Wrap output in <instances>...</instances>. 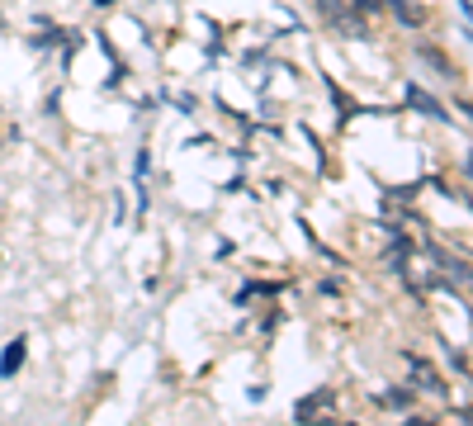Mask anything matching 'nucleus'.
Masks as SVG:
<instances>
[{"mask_svg":"<svg viewBox=\"0 0 473 426\" xmlns=\"http://www.w3.org/2000/svg\"><path fill=\"white\" fill-rule=\"evenodd\" d=\"M407 100H412L416 109H422V114H430V119H445V105H436V100H430V95H426V90H416V86H407Z\"/></svg>","mask_w":473,"mask_h":426,"instance_id":"obj_2","label":"nucleus"},{"mask_svg":"<svg viewBox=\"0 0 473 426\" xmlns=\"http://www.w3.org/2000/svg\"><path fill=\"white\" fill-rule=\"evenodd\" d=\"M422 58H426L430 66H436V72H440V76H454V72H450V62H445V52H436V48H430V43H422Z\"/></svg>","mask_w":473,"mask_h":426,"instance_id":"obj_5","label":"nucleus"},{"mask_svg":"<svg viewBox=\"0 0 473 426\" xmlns=\"http://www.w3.org/2000/svg\"><path fill=\"white\" fill-rule=\"evenodd\" d=\"M105 5H109V0H105Z\"/></svg>","mask_w":473,"mask_h":426,"instance_id":"obj_6","label":"nucleus"},{"mask_svg":"<svg viewBox=\"0 0 473 426\" xmlns=\"http://www.w3.org/2000/svg\"><path fill=\"white\" fill-rule=\"evenodd\" d=\"M393 10L402 24H422V5H412V0H393Z\"/></svg>","mask_w":473,"mask_h":426,"instance_id":"obj_4","label":"nucleus"},{"mask_svg":"<svg viewBox=\"0 0 473 426\" xmlns=\"http://www.w3.org/2000/svg\"><path fill=\"white\" fill-rule=\"evenodd\" d=\"M24 346H29V341L19 337V341H10V346H5V355H0V375H5V379H10V375H19V365H24Z\"/></svg>","mask_w":473,"mask_h":426,"instance_id":"obj_1","label":"nucleus"},{"mask_svg":"<svg viewBox=\"0 0 473 426\" xmlns=\"http://www.w3.org/2000/svg\"><path fill=\"white\" fill-rule=\"evenodd\" d=\"M412 375H416V379H422V389H430V393H445V383H440V375H436V369H430L426 360H416V365H412Z\"/></svg>","mask_w":473,"mask_h":426,"instance_id":"obj_3","label":"nucleus"}]
</instances>
